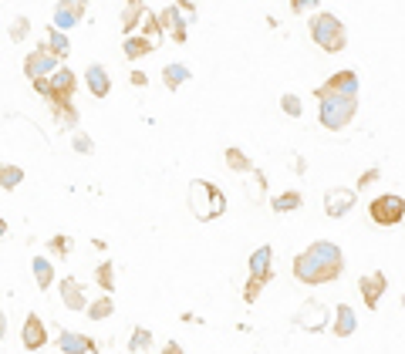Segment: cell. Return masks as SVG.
<instances>
[{
  "instance_id": "cell-26",
  "label": "cell",
  "mask_w": 405,
  "mask_h": 354,
  "mask_svg": "<svg viewBox=\"0 0 405 354\" xmlns=\"http://www.w3.org/2000/svg\"><path fill=\"white\" fill-rule=\"evenodd\" d=\"M152 348V330H145V328H135L132 330V341H128V351H149Z\"/></svg>"
},
{
  "instance_id": "cell-2",
  "label": "cell",
  "mask_w": 405,
  "mask_h": 354,
  "mask_svg": "<svg viewBox=\"0 0 405 354\" xmlns=\"http://www.w3.org/2000/svg\"><path fill=\"white\" fill-rule=\"evenodd\" d=\"M190 209L196 219L210 223L216 216L227 213V196L216 189L213 182H202V179H193L190 182Z\"/></svg>"
},
{
  "instance_id": "cell-35",
  "label": "cell",
  "mask_w": 405,
  "mask_h": 354,
  "mask_svg": "<svg viewBox=\"0 0 405 354\" xmlns=\"http://www.w3.org/2000/svg\"><path fill=\"white\" fill-rule=\"evenodd\" d=\"M375 179H379V169H368V172H365V176H362V179H358V186H362V189H365V186H368V182H375Z\"/></svg>"
},
{
  "instance_id": "cell-13",
  "label": "cell",
  "mask_w": 405,
  "mask_h": 354,
  "mask_svg": "<svg viewBox=\"0 0 405 354\" xmlns=\"http://www.w3.org/2000/svg\"><path fill=\"white\" fill-rule=\"evenodd\" d=\"M44 341H48V328H44V321H41L38 314H27L24 328H21V344H24L27 351H38V348H44Z\"/></svg>"
},
{
  "instance_id": "cell-18",
  "label": "cell",
  "mask_w": 405,
  "mask_h": 354,
  "mask_svg": "<svg viewBox=\"0 0 405 354\" xmlns=\"http://www.w3.org/2000/svg\"><path fill=\"white\" fill-rule=\"evenodd\" d=\"M61 301L71 307V311H88V303H85V293H81V283L75 277H64L61 280Z\"/></svg>"
},
{
  "instance_id": "cell-32",
  "label": "cell",
  "mask_w": 405,
  "mask_h": 354,
  "mask_svg": "<svg viewBox=\"0 0 405 354\" xmlns=\"http://www.w3.org/2000/svg\"><path fill=\"white\" fill-rule=\"evenodd\" d=\"M75 149L81 152V155H91V152H95V145H91V139L85 135V132H78V135H75Z\"/></svg>"
},
{
  "instance_id": "cell-10",
  "label": "cell",
  "mask_w": 405,
  "mask_h": 354,
  "mask_svg": "<svg viewBox=\"0 0 405 354\" xmlns=\"http://www.w3.org/2000/svg\"><path fill=\"white\" fill-rule=\"evenodd\" d=\"M314 95L317 98H324V95H358V75L344 68V71H338V75H331Z\"/></svg>"
},
{
  "instance_id": "cell-30",
  "label": "cell",
  "mask_w": 405,
  "mask_h": 354,
  "mask_svg": "<svg viewBox=\"0 0 405 354\" xmlns=\"http://www.w3.org/2000/svg\"><path fill=\"white\" fill-rule=\"evenodd\" d=\"M48 250H51V253H61V256H68V253L75 250V243H71V236H51V240H48Z\"/></svg>"
},
{
  "instance_id": "cell-4",
  "label": "cell",
  "mask_w": 405,
  "mask_h": 354,
  "mask_svg": "<svg viewBox=\"0 0 405 354\" xmlns=\"http://www.w3.org/2000/svg\"><path fill=\"white\" fill-rule=\"evenodd\" d=\"M311 38H314V44L321 51L338 54V51H344V44H348V31H344V24L334 17V14L321 11V14L311 17Z\"/></svg>"
},
{
  "instance_id": "cell-31",
  "label": "cell",
  "mask_w": 405,
  "mask_h": 354,
  "mask_svg": "<svg viewBox=\"0 0 405 354\" xmlns=\"http://www.w3.org/2000/svg\"><path fill=\"white\" fill-rule=\"evenodd\" d=\"M0 172H4V179H0V182H4V189H14V186H17V182L24 179V172H21L17 165H4Z\"/></svg>"
},
{
  "instance_id": "cell-8",
  "label": "cell",
  "mask_w": 405,
  "mask_h": 354,
  "mask_svg": "<svg viewBox=\"0 0 405 354\" xmlns=\"http://www.w3.org/2000/svg\"><path fill=\"white\" fill-rule=\"evenodd\" d=\"M389 291V280H385V274L381 270H371V274H365V277L358 280V293H362V301H365L368 311H375L381 301V293Z\"/></svg>"
},
{
  "instance_id": "cell-9",
  "label": "cell",
  "mask_w": 405,
  "mask_h": 354,
  "mask_svg": "<svg viewBox=\"0 0 405 354\" xmlns=\"http://www.w3.org/2000/svg\"><path fill=\"white\" fill-rule=\"evenodd\" d=\"M85 11H88V4H85V0H58V4H54V27L71 31V27L81 24Z\"/></svg>"
},
{
  "instance_id": "cell-14",
  "label": "cell",
  "mask_w": 405,
  "mask_h": 354,
  "mask_svg": "<svg viewBox=\"0 0 405 354\" xmlns=\"http://www.w3.org/2000/svg\"><path fill=\"white\" fill-rule=\"evenodd\" d=\"M159 21H163V27L176 38V44H186V17H183V7H179V4L165 7V11L159 14Z\"/></svg>"
},
{
  "instance_id": "cell-15",
  "label": "cell",
  "mask_w": 405,
  "mask_h": 354,
  "mask_svg": "<svg viewBox=\"0 0 405 354\" xmlns=\"http://www.w3.org/2000/svg\"><path fill=\"white\" fill-rule=\"evenodd\" d=\"M58 348H61L64 354H91V351H98V344L91 341V338H85V334H75V330H61Z\"/></svg>"
},
{
  "instance_id": "cell-37",
  "label": "cell",
  "mask_w": 405,
  "mask_h": 354,
  "mask_svg": "<svg viewBox=\"0 0 405 354\" xmlns=\"http://www.w3.org/2000/svg\"><path fill=\"white\" fill-rule=\"evenodd\" d=\"M176 4H179V7H183V11H186V14H190V17H193V14H196V7H193L190 0H176Z\"/></svg>"
},
{
  "instance_id": "cell-27",
  "label": "cell",
  "mask_w": 405,
  "mask_h": 354,
  "mask_svg": "<svg viewBox=\"0 0 405 354\" xmlns=\"http://www.w3.org/2000/svg\"><path fill=\"white\" fill-rule=\"evenodd\" d=\"M227 165L230 169H237V172H253V162L240 149H227Z\"/></svg>"
},
{
  "instance_id": "cell-23",
  "label": "cell",
  "mask_w": 405,
  "mask_h": 354,
  "mask_svg": "<svg viewBox=\"0 0 405 354\" xmlns=\"http://www.w3.org/2000/svg\"><path fill=\"white\" fill-rule=\"evenodd\" d=\"M95 283H98L105 293L115 291V264H112V260H105V264L95 270Z\"/></svg>"
},
{
  "instance_id": "cell-22",
  "label": "cell",
  "mask_w": 405,
  "mask_h": 354,
  "mask_svg": "<svg viewBox=\"0 0 405 354\" xmlns=\"http://www.w3.org/2000/svg\"><path fill=\"white\" fill-rule=\"evenodd\" d=\"M31 266H34L38 287H41V291H48L51 280H54V266H51V260H48V256H34V260H31Z\"/></svg>"
},
{
  "instance_id": "cell-20",
  "label": "cell",
  "mask_w": 405,
  "mask_h": 354,
  "mask_svg": "<svg viewBox=\"0 0 405 354\" xmlns=\"http://www.w3.org/2000/svg\"><path fill=\"white\" fill-rule=\"evenodd\" d=\"M190 81V68L186 64H165L163 68V85L169 91H176L179 85H186Z\"/></svg>"
},
{
  "instance_id": "cell-3",
  "label": "cell",
  "mask_w": 405,
  "mask_h": 354,
  "mask_svg": "<svg viewBox=\"0 0 405 354\" xmlns=\"http://www.w3.org/2000/svg\"><path fill=\"white\" fill-rule=\"evenodd\" d=\"M317 101H321L317 118H321V125L328 128V132H342L354 118V112H358V95H324V98H317Z\"/></svg>"
},
{
  "instance_id": "cell-12",
  "label": "cell",
  "mask_w": 405,
  "mask_h": 354,
  "mask_svg": "<svg viewBox=\"0 0 405 354\" xmlns=\"http://www.w3.org/2000/svg\"><path fill=\"white\" fill-rule=\"evenodd\" d=\"M352 206H354V189H328L324 192V213H328L331 219L348 216Z\"/></svg>"
},
{
  "instance_id": "cell-29",
  "label": "cell",
  "mask_w": 405,
  "mask_h": 354,
  "mask_svg": "<svg viewBox=\"0 0 405 354\" xmlns=\"http://www.w3.org/2000/svg\"><path fill=\"white\" fill-rule=\"evenodd\" d=\"M280 108L291 115V118H301V112H304V105L297 95H280Z\"/></svg>"
},
{
  "instance_id": "cell-33",
  "label": "cell",
  "mask_w": 405,
  "mask_h": 354,
  "mask_svg": "<svg viewBox=\"0 0 405 354\" xmlns=\"http://www.w3.org/2000/svg\"><path fill=\"white\" fill-rule=\"evenodd\" d=\"M314 7H317V0H291L294 14H307V11H314Z\"/></svg>"
},
{
  "instance_id": "cell-6",
  "label": "cell",
  "mask_w": 405,
  "mask_h": 354,
  "mask_svg": "<svg viewBox=\"0 0 405 354\" xmlns=\"http://www.w3.org/2000/svg\"><path fill=\"white\" fill-rule=\"evenodd\" d=\"M368 216H371L375 227H399L405 219V199L395 192H381L368 202Z\"/></svg>"
},
{
  "instance_id": "cell-34",
  "label": "cell",
  "mask_w": 405,
  "mask_h": 354,
  "mask_svg": "<svg viewBox=\"0 0 405 354\" xmlns=\"http://www.w3.org/2000/svg\"><path fill=\"white\" fill-rule=\"evenodd\" d=\"M27 27H31V24H27L24 17H21V21H17V24L11 27V38H14V41H21V38H24V34H27Z\"/></svg>"
},
{
  "instance_id": "cell-19",
  "label": "cell",
  "mask_w": 405,
  "mask_h": 354,
  "mask_svg": "<svg viewBox=\"0 0 405 354\" xmlns=\"http://www.w3.org/2000/svg\"><path fill=\"white\" fill-rule=\"evenodd\" d=\"M122 51H125L128 61H139V58H145V54L155 51V44H152L149 38H135V34H128V38L122 41Z\"/></svg>"
},
{
  "instance_id": "cell-11",
  "label": "cell",
  "mask_w": 405,
  "mask_h": 354,
  "mask_svg": "<svg viewBox=\"0 0 405 354\" xmlns=\"http://www.w3.org/2000/svg\"><path fill=\"white\" fill-rule=\"evenodd\" d=\"M294 324H297V328H304V330H324V324H328V311H324V303L307 301L301 311H297Z\"/></svg>"
},
{
  "instance_id": "cell-16",
  "label": "cell",
  "mask_w": 405,
  "mask_h": 354,
  "mask_svg": "<svg viewBox=\"0 0 405 354\" xmlns=\"http://www.w3.org/2000/svg\"><path fill=\"white\" fill-rule=\"evenodd\" d=\"M85 85H88V91L95 98H105V95L112 91V78H108V71H105L101 64H88V68H85Z\"/></svg>"
},
{
  "instance_id": "cell-28",
  "label": "cell",
  "mask_w": 405,
  "mask_h": 354,
  "mask_svg": "<svg viewBox=\"0 0 405 354\" xmlns=\"http://www.w3.org/2000/svg\"><path fill=\"white\" fill-rule=\"evenodd\" d=\"M142 14H145V4H128L125 11H122V31H132V27H135V21H139Z\"/></svg>"
},
{
  "instance_id": "cell-17",
  "label": "cell",
  "mask_w": 405,
  "mask_h": 354,
  "mask_svg": "<svg viewBox=\"0 0 405 354\" xmlns=\"http://www.w3.org/2000/svg\"><path fill=\"white\" fill-rule=\"evenodd\" d=\"M331 330H334V338H352L354 330H358V317H354V311L348 303H338V314H334Z\"/></svg>"
},
{
  "instance_id": "cell-36",
  "label": "cell",
  "mask_w": 405,
  "mask_h": 354,
  "mask_svg": "<svg viewBox=\"0 0 405 354\" xmlns=\"http://www.w3.org/2000/svg\"><path fill=\"white\" fill-rule=\"evenodd\" d=\"M145 81H149V78L142 75V71H132V85H135V88H142V85H145Z\"/></svg>"
},
{
  "instance_id": "cell-25",
  "label": "cell",
  "mask_w": 405,
  "mask_h": 354,
  "mask_svg": "<svg viewBox=\"0 0 405 354\" xmlns=\"http://www.w3.org/2000/svg\"><path fill=\"white\" fill-rule=\"evenodd\" d=\"M112 311H115L112 297H101V301L88 303V311H85V314H88L91 321H105V317H112Z\"/></svg>"
},
{
  "instance_id": "cell-7",
  "label": "cell",
  "mask_w": 405,
  "mask_h": 354,
  "mask_svg": "<svg viewBox=\"0 0 405 354\" xmlns=\"http://www.w3.org/2000/svg\"><path fill=\"white\" fill-rule=\"evenodd\" d=\"M58 61H61V58H58L51 48H44V44H41L38 51H31V54L24 58V75L31 78V81L48 78V75H54V71H58Z\"/></svg>"
},
{
  "instance_id": "cell-5",
  "label": "cell",
  "mask_w": 405,
  "mask_h": 354,
  "mask_svg": "<svg viewBox=\"0 0 405 354\" xmlns=\"http://www.w3.org/2000/svg\"><path fill=\"white\" fill-rule=\"evenodd\" d=\"M274 277V250L270 246H257L250 253V280H247V291H243V301L253 303L264 291V283Z\"/></svg>"
},
{
  "instance_id": "cell-24",
  "label": "cell",
  "mask_w": 405,
  "mask_h": 354,
  "mask_svg": "<svg viewBox=\"0 0 405 354\" xmlns=\"http://www.w3.org/2000/svg\"><path fill=\"white\" fill-rule=\"evenodd\" d=\"M297 206H301V192L297 189H287V192H280V196H274V213H291Z\"/></svg>"
},
{
  "instance_id": "cell-21",
  "label": "cell",
  "mask_w": 405,
  "mask_h": 354,
  "mask_svg": "<svg viewBox=\"0 0 405 354\" xmlns=\"http://www.w3.org/2000/svg\"><path fill=\"white\" fill-rule=\"evenodd\" d=\"M44 48H51L58 58H68V51H71L68 31H61V27H51V31H48V44H44Z\"/></svg>"
},
{
  "instance_id": "cell-1",
  "label": "cell",
  "mask_w": 405,
  "mask_h": 354,
  "mask_svg": "<svg viewBox=\"0 0 405 354\" xmlns=\"http://www.w3.org/2000/svg\"><path fill=\"white\" fill-rule=\"evenodd\" d=\"M342 274H344V253L338 243L317 240L294 256V280L297 283H307V287L331 283V280H338Z\"/></svg>"
}]
</instances>
